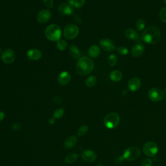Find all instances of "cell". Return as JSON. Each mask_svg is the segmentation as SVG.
<instances>
[{"mask_svg":"<svg viewBox=\"0 0 166 166\" xmlns=\"http://www.w3.org/2000/svg\"><path fill=\"white\" fill-rule=\"evenodd\" d=\"M141 80L138 77H133L129 80L128 82V88L131 92H136L141 87Z\"/></svg>","mask_w":166,"mask_h":166,"instance_id":"4fadbf2b","label":"cell"},{"mask_svg":"<svg viewBox=\"0 0 166 166\" xmlns=\"http://www.w3.org/2000/svg\"><path fill=\"white\" fill-rule=\"evenodd\" d=\"M161 38V33L158 27L150 26L145 29L141 35V39L148 44H155L158 42Z\"/></svg>","mask_w":166,"mask_h":166,"instance_id":"6da1fadb","label":"cell"},{"mask_svg":"<svg viewBox=\"0 0 166 166\" xmlns=\"http://www.w3.org/2000/svg\"><path fill=\"white\" fill-rule=\"evenodd\" d=\"M124 35L130 40L138 41L140 39V34L133 29H127L124 31Z\"/></svg>","mask_w":166,"mask_h":166,"instance_id":"e0dca14e","label":"cell"},{"mask_svg":"<svg viewBox=\"0 0 166 166\" xmlns=\"http://www.w3.org/2000/svg\"><path fill=\"white\" fill-rule=\"evenodd\" d=\"M59 11L62 15L70 16L74 12V7L69 3H62L59 7Z\"/></svg>","mask_w":166,"mask_h":166,"instance_id":"7c38bea8","label":"cell"},{"mask_svg":"<svg viewBox=\"0 0 166 166\" xmlns=\"http://www.w3.org/2000/svg\"><path fill=\"white\" fill-rule=\"evenodd\" d=\"M152 160L149 158H145L142 161L141 166H152Z\"/></svg>","mask_w":166,"mask_h":166,"instance_id":"836d02e7","label":"cell"},{"mask_svg":"<svg viewBox=\"0 0 166 166\" xmlns=\"http://www.w3.org/2000/svg\"><path fill=\"white\" fill-rule=\"evenodd\" d=\"M86 3V0H75L74 7L76 9H81Z\"/></svg>","mask_w":166,"mask_h":166,"instance_id":"4dcf8cb0","label":"cell"},{"mask_svg":"<svg viewBox=\"0 0 166 166\" xmlns=\"http://www.w3.org/2000/svg\"><path fill=\"white\" fill-rule=\"evenodd\" d=\"M43 3L44 5L48 9L53 8L54 5L53 0H43Z\"/></svg>","mask_w":166,"mask_h":166,"instance_id":"d6a6232c","label":"cell"},{"mask_svg":"<svg viewBox=\"0 0 166 166\" xmlns=\"http://www.w3.org/2000/svg\"><path fill=\"white\" fill-rule=\"evenodd\" d=\"M2 53V49H1V48H0V53Z\"/></svg>","mask_w":166,"mask_h":166,"instance_id":"ab89813d","label":"cell"},{"mask_svg":"<svg viewBox=\"0 0 166 166\" xmlns=\"http://www.w3.org/2000/svg\"><path fill=\"white\" fill-rule=\"evenodd\" d=\"M88 53L90 57H91L92 58H96L101 53V50L98 46L93 45L89 48Z\"/></svg>","mask_w":166,"mask_h":166,"instance_id":"44dd1931","label":"cell"},{"mask_svg":"<svg viewBox=\"0 0 166 166\" xmlns=\"http://www.w3.org/2000/svg\"><path fill=\"white\" fill-rule=\"evenodd\" d=\"M88 130V127L87 125H82L78 130L77 135L79 136H85L87 133Z\"/></svg>","mask_w":166,"mask_h":166,"instance_id":"f1b7e54d","label":"cell"},{"mask_svg":"<svg viewBox=\"0 0 166 166\" xmlns=\"http://www.w3.org/2000/svg\"><path fill=\"white\" fill-rule=\"evenodd\" d=\"M165 95H166V90H165Z\"/></svg>","mask_w":166,"mask_h":166,"instance_id":"60d3db41","label":"cell"},{"mask_svg":"<svg viewBox=\"0 0 166 166\" xmlns=\"http://www.w3.org/2000/svg\"><path fill=\"white\" fill-rule=\"evenodd\" d=\"M13 129L15 130H19L21 128V124L20 123H16L13 125Z\"/></svg>","mask_w":166,"mask_h":166,"instance_id":"e575fe53","label":"cell"},{"mask_svg":"<svg viewBox=\"0 0 166 166\" xmlns=\"http://www.w3.org/2000/svg\"><path fill=\"white\" fill-rule=\"evenodd\" d=\"M116 51H117V53L119 55H121V56H126V55H127L129 53L128 48L124 46H121V47H117L116 49Z\"/></svg>","mask_w":166,"mask_h":166,"instance_id":"83f0119b","label":"cell"},{"mask_svg":"<svg viewBox=\"0 0 166 166\" xmlns=\"http://www.w3.org/2000/svg\"><path fill=\"white\" fill-rule=\"evenodd\" d=\"M5 117V113L3 112H0V121H2Z\"/></svg>","mask_w":166,"mask_h":166,"instance_id":"d590c367","label":"cell"},{"mask_svg":"<svg viewBox=\"0 0 166 166\" xmlns=\"http://www.w3.org/2000/svg\"><path fill=\"white\" fill-rule=\"evenodd\" d=\"M77 142V138L75 136H69L64 142V147L65 149H70L72 148L74 145Z\"/></svg>","mask_w":166,"mask_h":166,"instance_id":"d6986e66","label":"cell"},{"mask_svg":"<svg viewBox=\"0 0 166 166\" xmlns=\"http://www.w3.org/2000/svg\"><path fill=\"white\" fill-rule=\"evenodd\" d=\"M68 3L72 5L73 7H74V4H75V0H68Z\"/></svg>","mask_w":166,"mask_h":166,"instance_id":"8d00e7d4","label":"cell"},{"mask_svg":"<svg viewBox=\"0 0 166 166\" xmlns=\"http://www.w3.org/2000/svg\"><path fill=\"white\" fill-rule=\"evenodd\" d=\"M104 124L108 129H114L117 127L120 122V117L116 113H110L104 118Z\"/></svg>","mask_w":166,"mask_h":166,"instance_id":"277c9868","label":"cell"},{"mask_svg":"<svg viewBox=\"0 0 166 166\" xmlns=\"http://www.w3.org/2000/svg\"><path fill=\"white\" fill-rule=\"evenodd\" d=\"M160 18L163 22L166 23V7H164L160 12Z\"/></svg>","mask_w":166,"mask_h":166,"instance_id":"1f68e13d","label":"cell"},{"mask_svg":"<svg viewBox=\"0 0 166 166\" xmlns=\"http://www.w3.org/2000/svg\"><path fill=\"white\" fill-rule=\"evenodd\" d=\"M45 35L48 40L51 42H58L60 40L62 35L60 27L57 24L48 25L45 30Z\"/></svg>","mask_w":166,"mask_h":166,"instance_id":"3957f363","label":"cell"},{"mask_svg":"<svg viewBox=\"0 0 166 166\" xmlns=\"http://www.w3.org/2000/svg\"><path fill=\"white\" fill-rule=\"evenodd\" d=\"M136 27L138 31H143L145 27V21L143 18H138L136 24Z\"/></svg>","mask_w":166,"mask_h":166,"instance_id":"484cf974","label":"cell"},{"mask_svg":"<svg viewBox=\"0 0 166 166\" xmlns=\"http://www.w3.org/2000/svg\"><path fill=\"white\" fill-rule=\"evenodd\" d=\"M117 63V57L115 54H111L108 58V64L111 67H114Z\"/></svg>","mask_w":166,"mask_h":166,"instance_id":"d4e9b609","label":"cell"},{"mask_svg":"<svg viewBox=\"0 0 166 166\" xmlns=\"http://www.w3.org/2000/svg\"><path fill=\"white\" fill-rule=\"evenodd\" d=\"M68 47V43L64 40H59L57 42V47L60 51H64Z\"/></svg>","mask_w":166,"mask_h":166,"instance_id":"4316f807","label":"cell"},{"mask_svg":"<svg viewBox=\"0 0 166 166\" xmlns=\"http://www.w3.org/2000/svg\"><path fill=\"white\" fill-rule=\"evenodd\" d=\"M57 80L60 85H66L71 80V75L67 72H63L59 74Z\"/></svg>","mask_w":166,"mask_h":166,"instance_id":"ac0fdd59","label":"cell"},{"mask_svg":"<svg viewBox=\"0 0 166 166\" xmlns=\"http://www.w3.org/2000/svg\"><path fill=\"white\" fill-rule=\"evenodd\" d=\"M79 33V27L75 24H68L64 29V36L66 39L73 40L77 37Z\"/></svg>","mask_w":166,"mask_h":166,"instance_id":"8992f818","label":"cell"},{"mask_svg":"<svg viewBox=\"0 0 166 166\" xmlns=\"http://www.w3.org/2000/svg\"><path fill=\"white\" fill-rule=\"evenodd\" d=\"M144 50L145 46L142 43H137L133 47L132 50H131V54L134 57H139L143 53Z\"/></svg>","mask_w":166,"mask_h":166,"instance_id":"9a60e30c","label":"cell"},{"mask_svg":"<svg viewBox=\"0 0 166 166\" xmlns=\"http://www.w3.org/2000/svg\"><path fill=\"white\" fill-rule=\"evenodd\" d=\"M97 83V78L94 75H91L87 78L86 80L85 84L86 86L88 87H93Z\"/></svg>","mask_w":166,"mask_h":166,"instance_id":"cb8c5ba5","label":"cell"},{"mask_svg":"<svg viewBox=\"0 0 166 166\" xmlns=\"http://www.w3.org/2000/svg\"><path fill=\"white\" fill-rule=\"evenodd\" d=\"M164 3L165 5H166V0H164Z\"/></svg>","mask_w":166,"mask_h":166,"instance_id":"f35d334b","label":"cell"},{"mask_svg":"<svg viewBox=\"0 0 166 166\" xmlns=\"http://www.w3.org/2000/svg\"><path fill=\"white\" fill-rule=\"evenodd\" d=\"M164 95L165 94L162 90L157 88H151L148 93L149 99L153 102L161 101L164 99Z\"/></svg>","mask_w":166,"mask_h":166,"instance_id":"ba28073f","label":"cell"},{"mask_svg":"<svg viewBox=\"0 0 166 166\" xmlns=\"http://www.w3.org/2000/svg\"><path fill=\"white\" fill-rule=\"evenodd\" d=\"M27 57L31 60H38L42 57V53L37 49H31L27 52Z\"/></svg>","mask_w":166,"mask_h":166,"instance_id":"2e32d148","label":"cell"},{"mask_svg":"<svg viewBox=\"0 0 166 166\" xmlns=\"http://www.w3.org/2000/svg\"><path fill=\"white\" fill-rule=\"evenodd\" d=\"M51 12L48 10L44 9L40 11L37 15V22L40 24H44L46 23L49 21L51 18Z\"/></svg>","mask_w":166,"mask_h":166,"instance_id":"8fae6325","label":"cell"},{"mask_svg":"<svg viewBox=\"0 0 166 166\" xmlns=\"http://www.w3.org/2000/svg\"><path fill=\"white\" fill-rule=\"evenodd\" d=\"M100 46L103 50L108 52H112L116 50V46L114 42L109 38H103L99 41Z\"/></svg>","mask_w":166,"mask_h":166,"instance_id":"30bf717a","label":"cell"},{"mask_svg":"<svg viewBox=\"0 0 166 166\" xmlns=\"http://www.w3.org/2000/svg\"><path fill=\"white\" fill-rule=\"evenodd\" d=\"M78 154L77 153H71L68 155L65 158V162L68 164H72L77 161L78 159Z\"/></svg>","mask_w":166,"mask_h":166,"instance_id":"603a6c76","label":"cell"},{"mask_svg":"<svg viewBox=\"0 0 166 166\" xmlns=\"http://www.w3.org/2000/svg\"><path fill=\"white\" fill-rule=\"evenodd\" d=\"M143 151L145 155L152 157L158 153V147L156 143L149 142L145 143L143 147Z\"/></svg>","mask_w":166,"mask_h":166,"instance_id":"52a82bcc","label":"cell"},{"mask_svg":"<svg viewBox=\"0 0 166 166\" xmlns=\"http://www.w3.org/2000/svg\"><path fill=\"white\" fill-rule=\"evenodd\" d=\"M81 157L86 162H92L95 160L97 155L95 152L92 150H86L82 153Z\"/></svg>","mask_w":166,"mask_h":166,"instance_id":"5bb4252c","label":"cell"},{"mask_svg":"<svg viewBox=\"0 0 166 166\" xmlns=\"http://www.w3.org/2000/svg\"><path fill=\"white\" fill-rule=\"evenodd\" d=\"M49 123H50L51 124H53V123H55V118L50 119V121H49Z\"/></svg>","mask_w":166,"mask_h":166,"instance_id":"74e56055","label":"cell"},{"mask_svg":"<svg viewBox=\"0 0 166 166\" xmlns=\"http://www.w3.org/2000/svg\"><path fill=\"white\" fill-rule=\"evenodd\" d=\"M2 60L5 64H10L15 61L16 59V53L13 50L9 48V49L5 50L2 53Z\"/></svg>","mask_w":166,"mask_h":166,"instance_id":"9c48e42d","label":"cell"},{"mask_svg":"<svg viewBox=\"0 0 166 166\" xmlns=\"http://www.w3.org/2000/svg\"><path fill=\"white\" fill-rule=\"evenodd\" d=\"M94 68V62L87 57L79 59L76 65V72L81 76H85L90 73Z\"/></svg>","mask_w":166,"mask_h":166,"instance_id":"7a4b0ae2","label":"cell"},{"mask_svg":"<svg viewBox=\"0 0 166 166\" xmlns=\"http://www.w3.org/2000/svg\"><path fill=\"white\" fill-rule=\"evenodd\" d=\"M64 110L62 108L57 109V110H55V112H54V114H53L54 118L55 119L61 118V117H62V116L64 115Z\"/></svg>","mask_w":166,"mask_h":166,"instance_id":"f546056e","label":"cell"},{"mask_svg":"<svg viewBox=\"0 0 166 166\" xmlns=\"http://www.w3.org/2000/svg\"><path fill=\"white\" fill-rule=\"evenodd\" d=\"M123 77L121 72L119 70H114L110 74V79L113 82H120Z\"/></svg>","mask_w":166,"mask_h":166,"instance_id":"7402d4cb","label":"cell"},{"mask_svg":"<svg viewBox=\"0 0 166 166\" xmlns=\"http://www.w3.org/2000/svg\"><path fill=\"white\" fill-rule=\"evenodd\" d=\"M140 149L135 146L127 148L123 153V158L127 161H133L140 156Z\"/></svg>","mask_w":166,"mask_h":166,"instance_id":"5b68a950","label":"cell"},{"mask_svg":"<svg viewBox=\"0 0 166 166\" xmlns=\"http://www.w3.org/2000/svg\"><path fill=\"white\" fill-rule=\"evenodd\" d=\"M69 53L71 56L75 59H79L81 56V53L79 48L75 45H72L69 47Z\"/></svg>","mask_w":166,"mask_h":166,"instance_id":"ffe728a7","label":"cell"}]
</instances>
